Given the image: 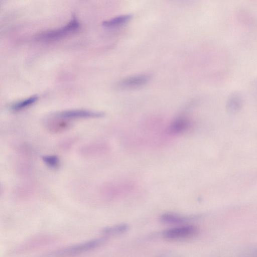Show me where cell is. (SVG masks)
<instances>
[{
    "label": "cell",
    "instance_id": "6da1fadb",
    "mask_svg": "<svg viewBox=\"0 0 257 257\" xmlns=\"http://www.w3.org/2000/svg\"><path fill=\"white\" fill-rule=\"evenodd\" d=\"M80 24L75 17H73L66 25L58 29L49 30L40 33L36 39L42 42H51L61 39L76 32Z\"/></svg>",
    "mask_w": 257,
    "mask_h": 257
},
{
    "label": "cell",
    "instance_id": "7a4b0ae2",
    "mask_svg": "<svg viewBox=\"0 0 257 257\" xmlns=\"http://www.w3.org/2000/svg\"><path fill=\"white\" fill-rule=\"evenodd\" d=\"M197 227L192 225H180L165 230L163 237L169 240L186 239L194 236L197 232Z\"/></svg>",
    "mask_w": 257,
    "mask_h": 257
},
{
    "label": "cell",
    "instance_id": "3957f363",
    "mask_svg": "<svg viewBox=\"0 0 257 257\" xmlns=\"http://www.w3.org/2000/svg\"><path fill=\"white\" fill-rule=\"evenodd\" d=\"M150 79L151 76L149 74L131 76L119 81L116 84V87L121 90L136 88L146 84Z\"/></svg>",
    "mask_w": 257,
    "mask_h": 257
},
{
    "label": "cell",
    "instance_id": "277c9868",
    "mask_svg": "<svg viewBox=\"0 0 257 257\" xmlns=\"http://www.w3.org/2000/svg\"><path fill=\"white\" fill-rule=\"evenodd\" d=\"M101 112L87 110L76 109L62 111L57 113L56 116L62 119H76L86 118H97L103 116Z\"/></svg>",
    "mask_w": 257,
    "mask_h": 257
},
{
    "label": "cell",
    "instance_id": "5b68a950",
    "mask_svg": "<svg viewBox=\"0 0 257 257\" xmlns=\"http://www.w3.org/2000/svg\"><path fill=\"white\" fill-rule=\"evenodd\" d=\"M101 238L91 239L85 242L80 243L75 245L63 249L58 253L60 254H75L87 251L94 248L100 245L103 242Z\"/></svg>",
    "mask_w": 257,
    "mask_h": 257
},
{
    "label": "cell",
    "instance_id": "8992f818",
    "mask_svg": "<svg viewBox=\"0 0 257 257\" xmlns=\"http://www.w3.org/2000/svg\"><path fill=\"white\" fill-rule=\"evenodd\" d=\"M189 125L190 122L187 118L184 116H179L170 123L168 131L172 135H177L187 130Z\"/></svg>",
    "mask_w": 257,
    "mask_h": 257
},
{
    "label": "cell",
    "instance_id": "52a82bcc",
    "mask_svg": "<svg viewBox=\"0 0 257 257\" xmlns=\"http://www.w3.org/2000/svg\"><path fill=\"white\" fill-rule=\"evenodd\" d=\"M160 220L166 224H177L185 223L189 219L188 217L173 213H166L162 215Z\"/></svg>",
    "mask_w": 257,
    "mask_h": 257
},
{
    "label": "cell",
    "instance_id": "ba28073f",
    "mask_svg": "<svg viewBox=\"0 0 257 257\" xmlns=\"http://www.w3.org/2000/svg\"><path fill=\"white\" fill-rule=\"evenodd\" d=\"M132 17L130 14L120 15L103 22L102 25L109 28L117 27L128 22Z\"/></svg>",
    "mask_w": 257,
    "mask_h": 257
},
{
    "label": "cell",
    "instance_id": "9c48e42d",
    "mask_svg": "<svg viewBox=\"0 0 257 257\" xmlns=\"http://www.w3.org/2000/svg\"><path fill=\"white\" fill-rule=\"evenodd\" d=\"M37 95L31 96L28 98L20 101L13 104L11 106V109L14 111L23 110L35 103L38 100Z\"/></svg>",
    "mask_w": 257,
    "mask_h": 257
},
{
    "label": "cell",
    "instance_id": "30bf717a",
    "mask_svg": "<svg viewBox=\"0 0 257 257\" xmlns=\"http://www.w3.org/2000/svg\"><path fill=\"white\" fill-rule=\"evenodd\" d=\"M128 229L126 224H120L108 227L103 229V232L106 234H117L125 232Z\"/></svg>",
    "mask_w": 257,
    "mask_h": 257
},
{
    "label": "cell",
    "instance_id": "8fae6325",
    "mask_svg": "<svg viewBox=\"0 0 257 257\" xmlns=\"http://www.w3.org/2000/svg\"><path fill=\"white\" fill-rule=\"evenodd\" d=\"M42 160L44 163L51 168L56 169L59 166L60 160L57 156H44L42 157Z\"/></svg>",
    "mask_w": 257,
    "mask_h": 257
},
{
    "label": "cell",
    "instance_id": "7c38bea8",
    "mask_svg": "<svg viewBox=\"0 0 257 257\" xmlns=\"http://www.w3.org/2000/svg\"><path fill=\"white\" fill-rule=\"evenodd\" d=\"M70 124L67 122L64 121H59L55 122L53 124H48L47 127L48 129L52 132H60L63 131L67 129Z\"/></svg>",
    "mask_w": 257,
    "mask_h": 257
}]
</instances>
